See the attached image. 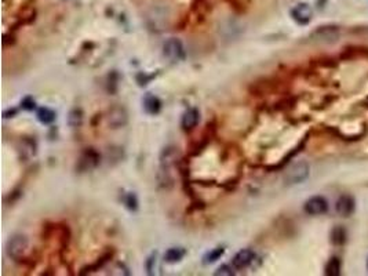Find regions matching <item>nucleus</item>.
I'll list each match as a JSON object with an SVG mask.
<instances>
[{"instance_id":"9d476101","label":"nucleus","mask_w":368,"mask_h":276,"mask_svg":"<svg viewBox=\"0 0 368 276\" xmlns=\"http://www.w3.org/2000/svg\"><path fill=\"white\" fill-rule=\"evenodd\" d=\"M355 209H356V203H355V199L350 195L339 196V199L335 203V211L341 217H350L355 213Z\"/></svg>"},{"instance_id":"9b49d317","label":"nucleus","mask_w":368,"mask_h":276,"mask_svg":"<svg viewBox=\"0 0 368 276\" xmlns=\"http://www.w3.org/2000/svg\"><path fill=\"white\" fill-rule=\"evenodd\" d=\"M109 124L113 126L115 129L123 127L127 124L129 120V115H127V110L124 109L123 106H115L109 110V116H108Z\"/></svg>"},{"instance_id":"f8f14e48","label":"nucleus","mask_w":368,"mask_h":276,"mask_svg":"<svg viewBox=\"0 0 368 276\" xmlns=\"http://www.w3.org/2000/svg\"><path fill=\"white\" fill-rule=\"evenodd\" d=\"M200 119V113L199 109L196 108H189L188 110H185V113L182 115V120H181V126L184 130H192L195 129L199 123Z\"/></svg>"},{"instance_id":"423d86ee","label":"nucleus","mask_w":368,"mask_h":276,"mask_svg":"<svg viewBox=\"0 0 368 276\" xmlns=\"http://www.w3.org/2000/svg\"><path fill=\"white\" fill-rule=\"evenodd\" d=\"M303 210L309 215H323L328 211V202L323 196H312L305 202Z\"/></svg>"},{"instance_id":"a211bd4d","label":"nucleus","mask_w":368,"mask_h":276,"mask_svg":"<svg viewBox=\"0 0 368 276\" xmlns=\"http://www.w3.org/2000/svg\"><path fill=\"white\" fill-rule=\"evenodd\" d=\"M112 257V254H109V253H106L105 256H102V257L99 258L98 261L97 263H94L92 265H90V267H86V268H83L81 270V272H80V275H87V274H91V272H95V271H98L99 268H102L109 260H111Z\"/></svg>"},{"instance_id":"2eb2a0df","label":"nucleus","mask_w":368,"mask_h":276,"mask_svg":"<svg viewBox=\"0 0 368 276\" xmlns=\"http://www.w3.org/2000/svg\"><path fill=\"white\" fill-rule=\"evenodd\" d=\"M37 119L39 122L43 124H51L57 119V113L53 109H50L47 106H43L40 109H37Z\"/></svg>"},{"instance_id":"1a4fd4ad","label":"nucleus","mask_w":368,"mask_h":276,"mask_svg":"<svg viewBox=\"0 0 368 276\" xmlns=\"http://www.w3.org/2000/svg\"><path fill=\"white\" fill-rule=\"evenodd\" d=\"M254 260H255V253L251 249H243L234 254L232 265L234 267V270H244L254 263Z\"/></svg>"},{"instance_id":"dca6fc26","label":"nucleus","mask_w":368,"mask_h":276,"mask_svg":"<svg viewBox=\"0 0 368 276\" xmlns=\"http://www.w3.org/2000/svg\"><path fill=\"white\" fill-rule=\"evenodd\" d=\"M341 260L338 257H331L328 263L325 264L324 274L327 276H338L341 275Z\"/></svg>"},{"instance_id":"ddd939ff","label":"nucleus","mask_w":368,"mask_h":276,"mask_svg":"<svg viewBox=\"0 0 368 276\" xmlns=\"http://www.w3.org/2000/svg\"><path fill=\"white\" fill-rule=\"evenodd\" d=\"M142 106H144L145 112L149 113V115H157L160 109H161V101L156 95L149 92L142 99Z\"/></svg>"},{"instance_id":"f03ea898","label":"nucleus","mask_w":368,"mask_h":276,"mask_svg":"<svg viewBox=\"0 0 368 276\" xmlns=\"http://www.w3.org/2000/svg\"><path fill=\"white\" fill-rule=\"evenodd\" d=\"M310 174V167L307 165L306 162H296L294 165L291 166L289 169V172L286 173V183L289 185H295V184H302L305 180H307Z\"/></svg>"},{"instance_id":"5701e85b","label":"nucleus","mask_w":368,"mask_h":276,"mask_svg":"<svg viewBox=\"0 0 368 276\" xmlns=\"http://www.w3.org/2000/svg\"><path fill=\"white\" fill-rule=\"evenodd\" d=\"M21 106L26 110H33L36 108V102H35V99L32 98V97H25V98L21 101Z\"/></svg>"},{"instance_id":"20e7f679","label":"nucleus","mask_w":368,"mask_h":276,"mask_svg":"<svg viewBox=\"0 0 368 276\" xmlns=\"http://www.w3.org/2000/svg\"><path fill=\"white\" fill-rule=\"evenodd\" d=\"M339 28L334 26V25H323V26H317L314 31L310 33V37L316 42H323V43H332L337 42L339 39Z\"/></svg>"},{"instance_id":"39448f33","label":"nucleus","mask_w":368,"mask_h":276,"mask_svg":"<svg viewBox=\"0 0 368 276\" xmlns=\"http://www.w3.org/2000/svg\"><path fill=\"white\" fill-rule=\"evenodd\" d=\"M99 160H101V156H99L98 152L95 149H92V148H87L86 151L80 155L76 169L80 173L90 172V170H94L99 165Z\"/></svg>"},{"instance_id":"4be33fe9","label":"nucleus","mask_w":368,"mask_h":276,"mask_svg":"<svg viewBox=\"0 0 368 276\" xmlns=\"http://www.w3.org/2000/svg\"><path fill=\"white\" fill-rule=\"evenodd\" d=\"M233 270H234L233 265H232V267H230V265H221V267H220L218 270L215 271L214 275H227V276H232V275H234Z\"/></svg>"},{"instance_id":"b1692460","label":"nucleus","mask_w":368,"mask_h":276,"mask_svg":"<svg viewBox=\"0 0 368 276\" xmlns=\"http://www.w3.org/2000/svg\"><path fill=\"white\" fill-rule=\"evenodd\" d=\"M367 268H368V260H367Z\"/></svg>"},{"instance_id":"4468645a","label":"nucleus","mask_w":368,"mask_h":276,"mask_svg":"<svg viewBox=\"0 0 368 276\" xmlns=\"http://www.w3.org/2000/svg\"><path fill=\"white\" fill-rule=\"evenodd\" d=\"M186 256V250L184 247H171L164 254V260L168 264H177Z\"/></svg>"},{"instance_id":"aec40b11","label":"nucleus","mask_w":368,"mask_h":276,"mask_svg":"<svg viewBox=\"0 0 368 276\" xmlns=\"http://www.w3.org/2000/svg\"><path fill=\"white\" fill-rule=\"evenodd\" d=\"M123 203L126 204V207L131 211H135V210L138 209V199L135 196L134 192H129V193H126V196L123 199Z\"/></svg>"},{"instance_id":"412c9836","label":"nucleus","mask_w":368,"mask_h":276,"mask_svg":"<svg viewBox=\"0 0 368 276\" xmlns=\"http://www.w3.org/2000/svg\"><path fill=\"white\" fill-rule=\"evenodd\" d=\"M69 124L72 126V127H77L81 124V120H83V113H81V110L80 109H74L71 110V113H69Z\"/></svg>"},{"instance_id":"7ed1b4c3","label":"nucleus","mask_w":368,"mask_h":276,"mask_svg":"<svg viewBox=\"0 0 368 276\" xmlns=\"http://www.w3.org/2000/svg\"><path fill=\"white\" fill-rule=\"evenodd\" d=\"M163 54L167 60H170L171 62H179L185 60V49L184 44L181 40L171 37L168 39L164 46H163Z\"/></svg>"},{"instance_id":"0eeeda50","label":"nucleus","mask_w":368,"mask_h":276,"mask_svg":"<svg viewBox=\"0 0 368 276\" xmlns=\"http://www.w3.org/2000/svg\"><path fill=\"white\" fill-rule=\"evenodd\" d=\"M290 14H291V18L294 19L296 24L307 25L312 21L313 10L307 3H298L296 6L291 8Z\"/></svg>"},{"instance_id":"f3484780","label":"nucleus","mask_w":368,"mask_h":276,"mask_svg":"<svg viewBox=\"0 0 368 276\" xmlns=\"http://www.w3.org/2000/svg\"><path fill=\"white\" fill-rule=\"evenodd\" d=\"M225 254V249L223 247H215V249H211L210 252L206 253V256L203 257V263L204 264H213V263H215V261H218L220 258L222 257Z\"/></svg>"},{"instance_id":"6ab92c4d","label":"nucleus","mask_w":368,"mask_h":276,"mask_svg":"<svg viewBox=\"0 0 368 276\" xmlns=\"http://www.w3.org/2000/svg\"><path fill=\"white\" fill-rule=\"evenodd\" d=\"M331 242L335 246H342L346 242V231L341 225H338L331 231Z\"/></svg>"},{"instance_id":"f257e3e1","label":"nucleus","mask_w":368,"mask_h":276,"mask_svg":"<svg viewBox=\"0 0 368 276\" xmlns=\"http://www.w3.org/2000/svg\"><path fill=\"white\" fill-rule=\"evenodd\" d=\"M28 247H29V240L25 235H14L11 239L7 242V256L12 260H21L25 256Z\"/></svg>"},{"instance_id":"6e6552de","label":"nucleus","mask_w":368,"mask_h":276,"mask_svg":"<svg viewBox=\"0 0 368 276\" xmlns=\"http://www.w3.org/2000/svg\"><path fill=\"white\" fill-rule=\"evenodd\" d=\"M181 158L178 148L177 147H166L161 154H160V169H164V170H170L172 166L177 165V162Z\"/></svg>"}]
</instances>
